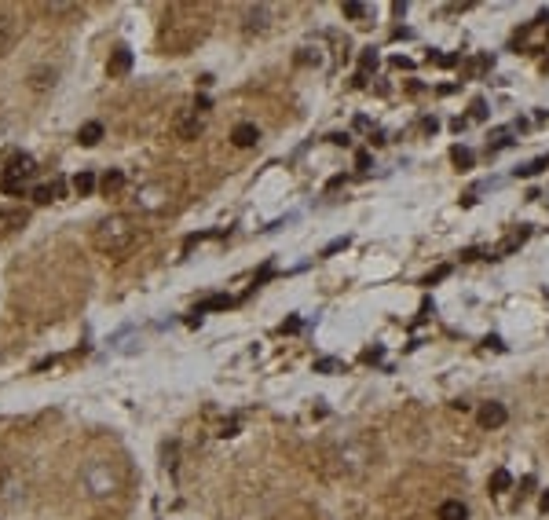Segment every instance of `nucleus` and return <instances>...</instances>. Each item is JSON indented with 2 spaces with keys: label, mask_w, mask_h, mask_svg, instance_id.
Segmentation results:
<instances>
[{
  "label": "nucleus",
  "mask_w": 549,
  "mask_h": 520,
  "mask_svg": "<svg viewBox=\"0 0 549 520\" xmlns=\"http://www.w3.org/2000/svg\"><path fill=\"white\" fill-rule=\"evenodd\" d=\"M136 238H140V231L132 227L129 216H107L96 227V249L107 257H125L136 246Z\"/></svg>",
  "instance_id": "nucleus-1"
},
{
  "label": "nucleus",
  "mask_w": 549,
  "mask_h": 520,
  "mask_svg": "<svg viewBox=\"0 0 549 520\" xmlns=\"http://www.w3.org/2000/svg\"><path fill=\"white\" fill-rule=\"evenodd\" d=\"M4 173L15 176V179H29L37 173V162L29 154H23V151H12V154H8V162H4Z\"/></svg>",
  "instance_id": "nucleus-2"
},
{
  "label": "nucleus",
  "mask_w": 549,
  "mask_h": 520,
  "mask_svg": "<svg viewBox=\"0 0 549 520\" xmlns=\"http://www.w3.org/2000/svg\"><path fill=\"white\" fill-rule=\"evenodd\" d=\"M173 129H176L179 140H198V132H202V118H198V110H183L176 118Z\"/></svg>",
  "instance_id": "nucleus-3"
},
{
  "label": "nucleus",
  "mask_w": 549,
  "mask_h": 520,
  "mask_svg": "<svg viewBox=\"0 0 549 520\" xmlns=\"http://www.w3.org/2000/svg\"><path fill=\"white\" fill-rule=\"evenodd\" d=\"M505 418H509V414H505L502 403H483V407L476 410V421L483 429H498V425H505Z\"/></svg>",
  "instance_id": "nucleus-4"
},
{
  "label": "nucleus",
  "mask_w": 549,
  "mask_h": 520,
  "mask_svg": "<svg viewBox=\"0 0 549 520\" xmlns=\"http://www.w3.org/2000/svg\"><path fill=\"white\" fill-rule=\"evenodd\" d=\"M132 70V51L129 48H114V55L107 62V73L110 77H121V73H129Z\"/></svg>",
  "instance_id": "nucleus-5"
},
{
  "label": "nucleus",
  "mask_w": 549,
  "mask_h": 520,
  "mask_svg": "<svg viewBox=\"0 0 549 520\" xmlns=\"http://www.w3.org/2000/svg\"><path fill=\"white\" fill-rule=\"evenodd\" d=\"M257 140H260V132H257V125H249V121L235 125V132H231V143L235 147H253Z\"/></svg>",
  "instance_id": "nucleus-6"
},
{
  "label": "nucleus",
  "mask_w": 549,
  "mask_h": 520,
  "mask_svg": "<svg viewBox=\"0 0 549 520\" xmlns=\"http://www.w3.org/2000/svg\"><path fill=\"white\" fill-rule=\"evenodd\" d=\"M26 224V213H18V209H0V238L12 235L15 227Z\"/></svg>",
  "instance_id": "nucleus-7"
},
{
  "label": "nucleus",
  "mask_w": 549,
  "mask_h": 520,
  "mask_svg": "<svg viewBox=\"0 0 549 520\" xmlns=\"http://www.w3.org/2000/svg\"><path fill=\"white\" fill-rule=\"evenodd\" d=\"M439 520H469V509L458 502V498H447V502L439 506V513H436Z\"/></svg>",
  "instance_id": "nucleus-8"
},
{
  "label": "nucleus",
  "mask_w": 549,
  "mask_h": 520,
  "mask_svg": "<svg viewBox=\"0 0 549 520\" xmlns=\"http://www.w3.org/2000/svg\"><path fill=\"white\" fill-rule=\"evenodd\" d=\"M99 140H103V125H99V121L81 125V132H77V143H81V147H96Z\"/></svg>",
  "instance_id": "nucleus-9"
},
{
  "label": "nucleus",
  "mask_w": 549,
  "mask_h": 520,
  "mask_svg": "<svg viewBox=\"0 0 549 520\" xmlns=\"http://www.w3.org/2000/svg\"><path fill=\"white\" fill-rule=\"evenodd\" d=\"M59 198V184H40L34 187V201L37 206H48V201H55Z\"/></svg>",
  "instance_id": "nucleus-10"
},
{
  "label": "nucleus",
  "mask_w": 549,
  "mask_h": 520,
  "mask_svg": "<svg viewBox=\"0 0 549 520\" xmlns=\"http://www.w3.org/2000/svg\"><path fill=\"white\" fill-rule=\"evenodd\" d=\"M509 484H513L509 469H494V473H491V484H487V487H491L494 495H502V491H509Z\"/></svg>",
  "instance_id": "nucleus-11"
},
{
  "label": "nucleus",
  "mask_w": 549,
  "mask_h": 520,
  "mask_svg": "<svg viewBox=\"0 0 549 520\" xmlns=\"http://www.w3.org/2000/svg\"><path fill=\"white\" fill-rule=\"evenodd\" d=\"M0 190H4V195H23V190H26V179H15V176L0 173Z\"/></svg>",
  "instance_id": "nucleus-12"
},
{
  "label": "nucleus",
  "mask_w": 549,
  "mask_h": 520,
  "mask_svg": "<svg viewBox=\"0 0 549 520\" xmlns=\"http://www.w3.org/2000/svg\"><path fill=\"white\" fill-rule=\"evenodd\" d=\"M73 190H77V195H92V190H96V176H92V173H77V176H73Z\"/></svg>",
  "instance_id": "nucleus-13"
},
{
  "label": "nucleus",
  "mask_w": 549,
  "mask_h": 520,
  "mask_svg": "<svg viewBox=\"0 0 549 520\" xmlns=\"http://www.w3.org/2000/svg\"><path fill=\"white\" fill-rule=\"evenodd\" d=\"M450 158H454V165H458V169H469V165H472V151H469V147H454Z\"/></svg>",
  "instance_id": "nucleus-14"
},
{
  "label": "nucleus",
  "mask_w": 549,
  "mask_h": 520,
  "mask_svg": "<svg viewBox=\"0 0 549 520\" xmlns=\"http://www.w3.org/2000/svg\"><path fill=\"white\" fill-rule=\"evenodd\" d=\"M209 308H231V297H209L205 304H198V312H194V315H202V312H209Z\"/></svg>",
  "instance_id": "nucleus-15"
},
{
  "label": "nucleus",
  "mask_w": 549,
  "mask_h": 520,
  "mask_svg": "<svg viewBox=\"0 0 549 520\" xmlns=\"http://www.w3.org/2000/svg\"><path fill=\"white\" fill-rule=\"evenodd\" d=\"M121 184H125L121 173H107V176H103V190H107V195H110V190H118Z\"/></svg>",
  "instance_id": "nucleus-16"
},
{
  "label": "nucleus",
  "mask_w": 549,
  "mask_h": 520,
  "mask_svg": "<svg viewBox=\"0 0 549 520\" xmlns=\"http://www.w3.org/2000/svg\"><path fill=\"white\" fill-rule=\"evenodd\" d=\"M344 15H348V18H363L366 8H363V4H344Z\"/></svg>",
  "instance_id": "nucleus-17"
},
{
  "label": "nucleus",
  "mask_w": 549,
  "mask_h": 520,
  "mask_svg": "<svg viewBox=\"0 0 549 520\" xmlns=\"http://www.w3.org/2000/svg\"><path fill=\"white\" fill-rule=\"evenodd\" d=\"M447 275H450V268H447V264H443V268H436V271H432L429 279H425V286H432V282H439V279H447Z\"/></svg>",
  "instance_id": "nucleus-18"
},
{
  "label": "nucleus",
  "mask_w": 549,
  "mask_h": 520,
  "mask_svg": "<svg viewBox=\"0 0 549 520\" xmlns=\"http://www.w3.org/2000/svg\"><path fill=\"white\" fill-rule=\"evenodd\" d=\"M348 246V238H337V242H330V246L322 249V257H330V253H337V249H344Z\"/></svg>",
  "instance_id": "nucleus-19"
},
{
  "label": "nucleus",
  "mask_w": 549,
  "mask_h": 520,
  "mask_svg": "<svg viewBox=\"0 0 549 520\" xmlns=\"http://www.w3.org/2000/svg\"><path fill=\"white\" fill-rule=\"evenodd\" d=\"M472 118H487V107H483V99L472 103Z\"/></svg>",
  "instance_id": "nucleus-20"
},
{
  "label": "nucleus",
  "mask_w": 549,
  "mask_h": 520,
  "mask_svg": "<svg viewBox=\"0 0 549 520\" xmlns=\"http://www.w3.org/2000/svg\"><path fill=\"white\" fill-rule=\"evenodd\" d=\"M355 165H359V169H370V154L359 151V154H355Z\"/></svg>",
  "instance_id": "nucleus-21"
},
{
  "label": "nucleus",
  "mask_w": 549,
  "mask_h": 520,
  "mask_svg": "<svg viewBox=\"0 0 549 520\" xmlns=\"http://www.w3.org/2000/svg\"><path fill=\"white\" fill-rule=\"evenodd\" d=\"M286 330H290V334H293V330H301V319H290V323H282V334H286Z\"/></svg>",
  "instance_id": "nucleus-22"
},
{
  "label": "nucleus",
  "mask_w": 549,
  "mask_h": 520,
  "mask_svg": "<svg viewBox=\"0 0 549 520\" xmlns=\"http://www.w3.org/2000/svg\"><path fill=\"white\" fill-rule=\"evenodd\" d=\"M538 506H542V513H549V491L542 495V502H538Z\"/></svg>",
  "instance_id": "nucleus-23"
}]
</instances>
